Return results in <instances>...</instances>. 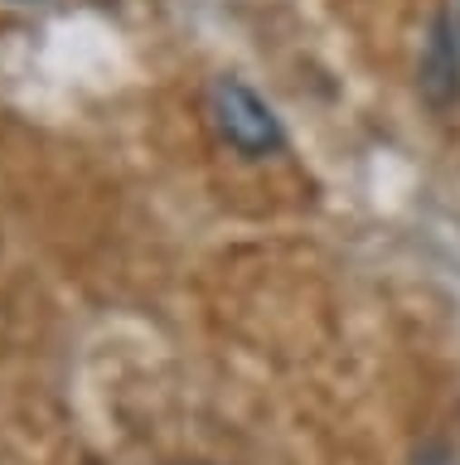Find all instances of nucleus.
Masks as SVG:
<instances>
[{
    "label": "nucleus",
    "mask_w": 460,
    "mask_h": 465,
    "mask_svg": "<svg viewBox=\"0 0 460 465\" xmlns=\"http://www.w3.org/2000/svg\"><path fill=\"white\" fill-rule=\"evenodd\" d=\"M209 116H213L219 141L228 145V151H238L242 160H267L286 145L281 116L271 112V102L242 78H219L209 87Z\"/></svg>",
    "instance_id": "obj_1"
}]
</instances>
